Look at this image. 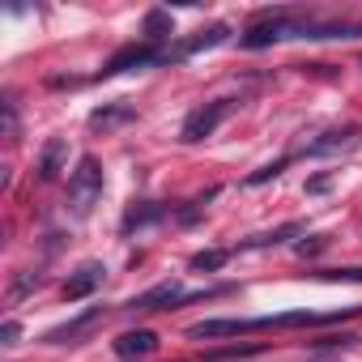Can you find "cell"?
Returning a JSON list of instances; mask_svg holds the SVG:
<instances>
[{
    "instance_id": "6da1fadb",
    "label": "cell",
    "mask_w": 362,
    "mask_h": 362,
    "mask_svg": "<svg viewBox=\"0 0 362 362\" xmlns=\"http://www.w3.org/2000/svg\"><path fill=\"white\" fill-rule=\"evenodd\" d=\"M103 197V166L94 153L77 158V170H69V192H64V209L73 218H90L94 205Z\"/></svg>"
},
{
    "instance_id": "7a4b0ae2",
    "label": "cell",
    "mask_w": 362,
    "mask_h": 362,
    "mask_svg": "<svg viewBox=\"0 0 362 362\" xmlns=\"http://www.w3.org/2000/svg\"><path fill=\"white\" fill-rule=\"evenodd\" d=\"M239 103L235 98H214V103H205V107H197L188 119H184V128H179V141H188V145H197V141H205V136H214L218 128H222V119L235 111Z\"/></svg>"
},
{
    "instance_id": "3957f363",
    "label": "cell",
    "mask_w": 362,
    "mask_h": 362,
    "mask_svg": "<svg viewBox=\"0 0 362 362\" xmlns=\"http://www.w3.org/2000/svg\"><path fill=\"white\" fill-rule=\"evenodd\" d=\"M230 286H209V290H197V294H184L175 281H162V286H153V290H145V294H136V298H128L124 307L128 311H158V307H175V303H192V298H218V294H226Z\"/></svg>"
},
{
    "instance_id": "277c9868",
    "label": "cell",
    "mask_w": 362,
    "mask_h": 362,
    "mask_svg": "<svg viewBox=\"0 0 362 362\" xmlns=\"http://www.w3.org/2000/svg\"><path fill=\"white\" fill-rule=\"evenodd\" d=\"M294 22H290V13H264L260 22H252L243 35H239V47H247V52H260V47H273L277 39H294Z\"/></svg>"
},
{
    "instance_id": "5b68a950",
    "label": "cell",
    "mask_w": 362,
    "mask_h": 362,
    "mask_svg": "<svg viewBox=\"0 0 362 362\" xmlns=\"http://www.w3.org/2000/svg\"><path fill=\"white\" fill-rule=\"evenodd\" d=\"M226 35H230V26H226V22H214V26L197 30V35H192V39H184V43H175V47H162L158 64H179V60H188V56H197V52H209V47L226 43Z\"/></svg>"
},
{
    "instance_id": "8992f818",
    "label": "cell",
    "mask_w": 362,
    "mask_h": 362,
    "mask_svg": "<svg viewBox=\"0 0 362 362\" xmlns=\"http://www.w3.org/2000/svg\"><path fill=\"white\" fill-rule=\"evenodd\" d=\"M358 145H362V128L349 124V128H332V132L307 141L298 153H303V158H328V153H349V149H358Z\"/></svg>"
},
{
    "instance_id": "52a82bcc",
    "label": "cell",
    "mask_w": 362,
    "mask_h": 362,
    "mask_svg": "<svg viewBox=\"0 0 362 362\" xmlns=\"http://www.w3.org/2000/svg\"><path fill=\"white\" fill-rule=\"evenodd\" d=\"M158 56H162V47H153V43H128V47H119V52L103 64V77H115V73H128V69L158 64Z\"/></svg>"
},
{
    "instance_id": "ba28073f",
    "label": "cell",
    "mask_w": 362,
    "mask_h": 362,
    "mask_svg": "<svg viewBox=\"0 0 362 362\" xmlns=\"http://www.w3.org/2000/svg\"><path fill=\"white\" fill-rule=\"evenodd\" d=\"M103 324V307H90L86 315H77V320H69V324H60V328H52L43 341L47 345H73V341H81V337H90L94 328Z\"/></svg>"
},
{
    "instance_id": "9c48e42d",
    "label": "cell",
    "mask_w": 362,
    "mask_h": 362,
    "mask_svg": "<svg viewBox=\"0 0 362 362\" xmlns=\"http://www.w3.org/2000/svg\"><path fill=\"white\" fill-rule=\"evenodd\" d=\"M103 277H107V269H103L98 260H86V264H81V269H77V273L64 281V298H69V303H77V298H90V294L103 286Z\"/></svg>"
},
{
    "instance_id": "30bf717a",
    "label": "cell",
    "mask_w": 362,
    "mask_h": 362,
    "mask_svg": "<svg viewBox=\"0 0 362 362\" xmlns=\"http://www.w3.org/2000/svg\"><path fill=\"white\" fill-rule=\"evenodd\" d=\"M239 332H252L247 320H201L188 328L192 341H218V337H239Z\"/></svg>"
},
{
    "instance_id": "8fae6325",
    "label": "cell",
    "mask_w": 362,
    "mask_h": 362,
    "mask_svg": "<svg viewBox=\"0 0 362 362\" xmlns=\"http://www.w3.org/2000/svg\"><path fill=\"white\" fill-rule=\"evenodd\" d=\"M158 349V332L153 328H136V332H119L115 337V354L119 358H145Z\"/></svg>"
},
{
    "instance_id": "7c38bea8",
    "label": "cell",
    "mask_w": 362,
    "mask_h": 362,
    "mask_svg": "<svg viewBox=\"0 0 362 362\" xmlns=\"http://www.w3.org/2000/svg\"><path fill=\"white\" fill-rule=\"evenodd\" d=\"M64 162H69V141L64 136H52L43 145V153H39V179H43V184H52V179L64 170Z\"/></svg>"
},
{
    "instance_id": "4fadbf2b",
    "label": "cell",
    "mask_w": 362,
    "mask_h": 362,
    "mask_svg": "<svg viewBox=\"0 0 362 362\" xmlns=\"http://www.w3.org/2000/svg\"><path fill=\"white\" fill-rule=\"evenodd\" d=\"M162 218H166V209H162V205H153V201H141V205H132V209L124 214L119 230H124V235H132V230H141V226H149V222H162Z\"/></svg>"
},
{
    "instance_id": "5bb4252c",
    "label": "cell",
    "mask_w": 362,
    "mask_h": 362,
    "mask_svg": "<svg viewBox=\"0 0 362 362\" xmlns=\"http://www.w3.org/2000/svg\"><path fill=\"white\" fill-rule=\"evenodd\" d=\"M141 35H145L149 43H166V39L175 35L170 9H149V13H145V22H141Z\"/></svg>"
},
{
    "instance_id": "9a60e30c",
    "label": "cell",
    "mask_w": 362,
    "mask_h": 362,
    "mask_svg": "<svg viewBox=\"0 0 362 362\" xmlns=\"http://www.w3.org/2000/svg\"><path fill=\"white\" fill-rule=\"evenodd\" d=\"M136 111L128 107V103H115V107H98V111H90V128H119V124H128Z\"/></svg>"
},
{
    "instance_id": "2e32d148",
    "label": "cell",
    "mask_w": 362,
    "mask_h": 362,
    "mask_svg": "<svg viewBox=\"0 0 362 362\" xmlns=\"http://www.w3.org/2000/svg\"><path fill=\"white\" fill-rule=\"evenodd\" d=\"M294 235H303V222H286V226H277V230L252 235V239H243L239 247H277V243H286V239H294Z\"/></svg>"
},
{
    "instance_id": "e0dca14e",
    "label": "cell",
    "mask_w": 362,
    "mask_h": 362,
    "mask_svg": "<svg viewBox=\"0 0 362 362\" xmlns=\"http://www.w3.org/2000/svg\"><path fill=\"white\" fill-rule=\"evenodd\" d=\"M230 256H235L230 247H209V252H197V256H192V273H218Z\"/></svg>"
},
{
    "instance_id": "ac0fdd59",
    "label": "cell",
    "mask_w": 362,
    "mask_h": 362,
    "mask_svg": "<svg viewBox=\"0 0 362 362\" xmlns=\"http://www.w3.org/2000/svg\"><path fill=\"white\" fill-rule=\"evenodd\" d=\"M286 166H290V158H277V162H269V166L252 170V175H247V188H260V184H269V179H277Z\"/></svg>"
},
{
    "instance_id": "d6986e66",
    "label": "cell",
    "mask_w": 362,
    "mask_h": 362,
    "mask_svg": "<svg viewBox=\"0 0 362 362\" xmlns=\"http://www.w3.org/2000/svg\"><path fill=\"white\" fill-rule=\"evenodd\" d=\"M320 277H328V281H362V269H328Z\"/></svg>"
},
{
    "instance_id": "ffe728a7",
    "label": "cell",
    "mask_w": 362,
    "mask_h": 362,
    "mask_svg": "<svg viewBox=\"0 0 362 362\" xmlns=\"http://www.w3.org/2000/svg\"><path fill=\"white\" fill-rule=\"evenodd\" d=\"M324 247H328V239H324V235H315L311 243H307V239L298 243V256H315V252H324Z\"/></svg>"
},
{
    "instance_id": "44dd1931",
    "label": "cell",
    "mask_w": 362,
    "mask_h": 362,
    "mask_svg": "<svg viewBox=\"0 0 362 362\" xmlns=\"http://www.w3.org/2000/svg\"><path fill=\"white\" fill-rule=\"evenodd\" d=\"M18 337H22V324H18V320H5V328H0V341H5V345H13Z\"/></svg>"
},
{
    "instance_id": "7402d4cb",
    "label": "cell",
    "mask_w": 362,
    "mask_h": 362,
    "mask_svg": "<svg viewBox=\"0 0 362 362\" xmlns=\"http://www.w3.org/2000/svg\"><path fill=\"white\" fill-rule=\"evenodd\" d=\"M332 188V175H315V179H307V192L315 197V192H328Z\"/></svg>"
}]
</instances>
